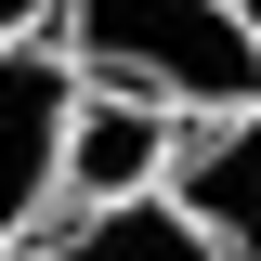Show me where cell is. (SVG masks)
Masks as SVG:
<instances>
[{"instance_id": "6da1fadb", "label": "cell", "mask_w": 261, "mask_h": 261, "mask_svg": "<svg viewBox=\"0 0 261 261\" xmlns=\"http://www.w3.org/2000/svg\"><path fill=\"white\" fill-rule=\"evenodd\" d=\"M65 65L157 92L170 118L261 105V13L248 0H65Z\"/></svg>"}, {"instance_id": "5b68a950", "label": "cell", "mask_w": 261, "mask_h": 261, "mask_svg": "<svg viewBox=\"0 0 261 261\" xmlns=\"http://www.w3.org/2000/svg\"><path fill=\"white\" fill-rule=\"evenodd\" d=\"M53 261H222V248H209V222L170 183H144V196H79V222H65Z\"/></svg>"}, {"instance_id": "7a4b0ae2", "label": "cell", "mask_w": 261, "mask_h": 261, "mask_svg": "<svg viewBox=\"0 0 261 261\" xmlns=\"http://www.w3.org/2000/svg\"><path fill=\"white\" fill-rule=\"evenodd\" d=\"M65 118H79V65L39 39H0V235H27L39 196L65 183Z\"/></svg>"}, {"instance_id": "3957f363", "label": "cell", "mask_w": 261, "mask_h": 261, "mask_svg": "<svg viewBox=\"0 0 261 261\" xmlns=\"http://www.w3.org/2000/svg\"><path fill=\"white\" fill-rule=\"evenodd\" d=\"M170 196L209 222L222 261H261V105L183 118V144H170Z\"/></svg>"}, {"instance_id": "52a82bcc", "label": "cell", "mask_w": 261, "mask_h": 261, "mask_svg": "<svg viewBox=\"0 0 261 261\" xmlns=\"http://www.w3.org/2000/svg\"><path fill=\"white\" fill-rule=\"evenodd\" d=\"M0 261H53V248H13V235H0Z\"/></svg>"}, {"instance_id": "277c9868", "label": "cell", "mask_w": 261, "mask_h": 261, "mask_svg": "<svg viewBox=\"0 0 261 261\" xmlns=\"http://www.w3.org/2000/svg\"><path fill=\"white\" fill-rule=\"evenodd\" d=\"M170 144H183V118H170L157 92L79 79V118H65V196H144V183H170Z\"/></svg>"}, {"instance_id": "8992f818", "label": "cell", "mask_w": 261, "mask_h": 261, "mask_svg": "<svg viewBox=\"0 0 261 261\" xmlns=\"http://www.w3.org/2000/svg\"><path fill=\"white\" fill-rule=\"evenodd\" d=\"M39 13H65V0H0V39H27Z\"/></svg>"}]
</instances>
